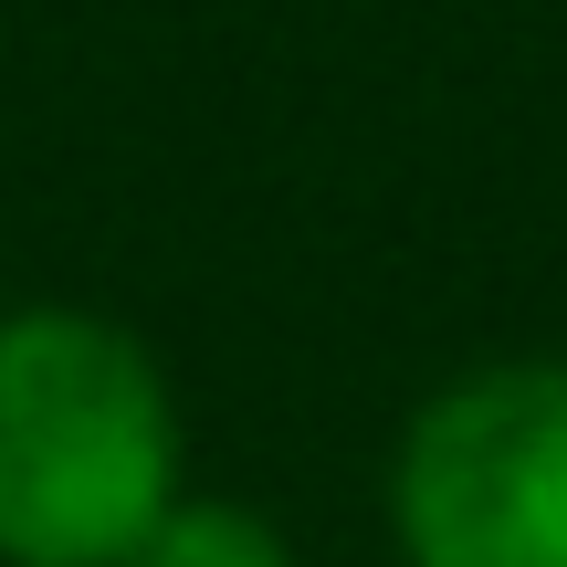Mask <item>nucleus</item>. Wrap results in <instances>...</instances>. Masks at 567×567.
I'll return each instance as SVG.
<instances>
[{"instance_id": "1", "label": "nucleus", "mask_w": 567, "mask_h": 567, "mask_svg": "<svg viewBox=\"0 0 567 567\" xmlns=\"http://www.w3.org/2000/svg\"><path fill=\"white\" fill-rule=\"evenodd\" d=\"M189 494L179 389L95 305L0 316V567H126Z\"/></svg>"}, {"instance_id": "2", "label": "nucleus", "mask_w": 567, "mask_h": 567, "mask_svg": "<svg viewBox=\"0 0 567 567\" xmlns=\"http://www.w3.org/2000/svg\"><path fill=\"white\" fill-rule=\"evenodd\" d=\"M400 567H567V358L442 379L389 452Z\"/></svg>"}, {"instance_id": "3", "label": "nucleus", "mask_w": 567, "mask_h": 567, "mask_svg": "<svg viewBox=\"0 0 567 567\" xmlns=\"http://www.w3.org/2000/svg\"><path fill=\"white\" fill-rule=\"evenodd\" d=\"M126 567H295V547H284L274 515L231 505V494H179V505L137 536Z\"/></svg>"}]
</instances>
